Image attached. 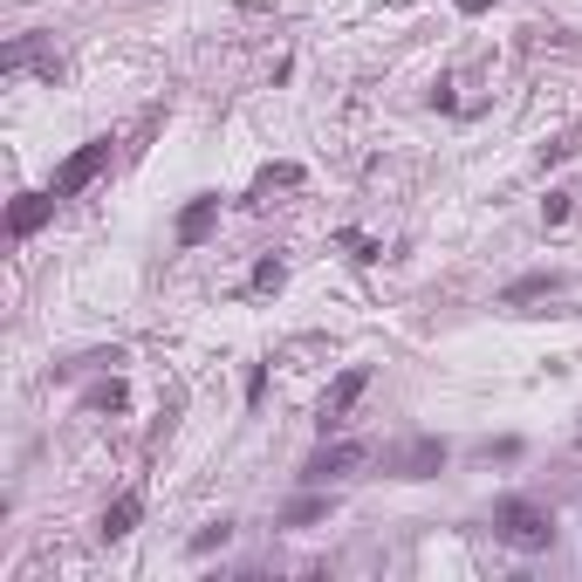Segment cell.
<instances>
[{
    "instance_id": "cell-1",
    "label": "cell",
    "mask_w": 582,
    "mask_h": 582,
    "mask_svg": "<svg viewBox=\"0 0 582 582\" xmlns=\"http://www.w3.org/2000/svg\"><path fill=\"white\" fill-rule=\"evenodd\" d=\"M494 542H508L521 555H542V548H555V514L542 500L508 494V500H494Z\"/></svg>"
},
{
    "instance_id": "cell-2",
    "label": "cell",
    "mask_w": 582,
    "mask_h": 582,
    "mask_svg": "<svg viewBox=\"0 0 582 582\" xmlns=\"http://www.w3.org/2000/svg\"><path fill=\"white\" fill-rule=\"evenodd\" d=\"M104 165H110V138H90L83 151H69V158L56 165V179H48V192H56V199H75V192H83V186H90V179H96Z\"/></svg>"
},
{
    "instance_id": "cell-3",
    "label": "cell",
    "mask_w": 582,
    "mask_h": 582,
    "mask_svg": "<svg viewBox=\"0 0 582 582\" xmlns=\"http://www.w3.org/2000/svg\"><path fill=\"white\" fill-rule=\"evenodd\" d=\"M364 391H370V364H349V370L336 377V384L322 391V412H316V425H322V432H336V425L349 418V404H357Z\"/></svg>"
},
{
    "instance_id": "cell-4",
    "label": "cell",
    "mask_w": 582,
    "mask_h": 582,
    "mask_svg": "<svg viewBox=\"0 0 582 582\" xmlns=\"http://www.w3.org/2000/svg\"><path fill=\"white\" fill-rule=\"evenodd\" d=\"M370 460V446H357V439H336V446H322L309 466H301V479L309 487H329V479H343V473H357Z\"/></svg>"
},
{
    "instance_id": "cell-5",
    "label": "cell",
    "mask_w": 582,
    "mask_h": 582,
    "mask_svg": "<svg viewBox=\"0 0 582 582\" xmlns=\"http://www.w3.org/2000/svg\"><path fill=\"white\" fill-rule=\"evenodd\" d=\"M35 62L48 69V83H56V69H62V62L48 56V41H41V35H21V41H8V48H0V69H8V75H21V69H35Z\"/></svg>"
},
{
    "instance_id": "cell-6",
    "label": "cell",
    "mask_w": 582,
    "mask_h": 582,
    "mask_svg": "<svg viewBox=\"0 0 582 582\" xmlns=\"http://www.w3.org/2000/svg\"><path fill=\"white\" fill-rule=\"evenodd\" d=\"M48 213H56V192H21L14 206H8V234H14V240H28Z\"/></svg>"
},
{
    "instance_id": "cell-7",
    "label": "cell",
    "mask_w": 582,
    "mask_h": 582,
    "mask_svg": "<svg viewBox=\"0 0 582 582\" xmlns=\"http://www.w3.org/2000/svg\"><path fill=\"white\" fill-rule=\"evenodd\" d=\"M213 219H219V192H199L192 206L179 213V247H199V240L213 234Z\"/></svg>"
},
{
    "instance_id": "cell-8",
    "label": "cell",
    "mask_w": 582,
    "mask_h": 582,
    "mask_svg": "<svg viewBox=\"0 0 582 582\" xmlns=\"http://www.w3.org/2000/svg\"><path fill=\"white\" fill-rule=\"evenodd\" d=\"M138 521H144V494H117L110 508H104V527H96V535H104V542H123Z\"/></svg>"
},
{
    "instance_id": "cell-9",
    "label": "cell",
    "mask_w": 582,
    "mask_h": 582,
    "mask_svg": "<svg viewBox=\"0 0 582 582\" xmlns=\"http://www.w3.org/2000/svg\"><path fill=\"white\" fill-rule=\"evenodd\" d=\"M397 466H404V479H432V473L446 466V446H439V439H418V446L404 452Z\"/></svg>"
},
{
    "instance_id": "cell-10",
    "label": "cell",
    "mask_w": 582,
    "mask_h": 582,
    "mask_svg": "<svg viewBox=\"0 0 582 582\" xmlns=\"http://www.w3.org/2000/svg\"><path fill=\"white\" fill-rule=\"evenodd\" d=\"M555 288H562V274H527V282H514V288L500 295V301L514 309V301H535V295H555Z\"/></svg>"
},
{
    "instance_id": "cell-11",
    "label": "cell",
    "mask_w": 582,
    "mask_h": 582,
    "mask_svg": "<svg viewBox=\"0 0 582 582\" xmlns=\"http://www.w3.org/2000/svg\"><path fill=\"white\" fill-rule=\"evenodd\" d=\"M274 186H301V165H268L261 179H254V206H261V199H268Z\"/></svg>"
},
{
    "instance_id": "cell-12",
    "label": "cell",
    "mask_w": 582,
    "mask_h": 582,
    "mask_svg": "<svg viewBox=\"0 0 582 582\" xmlns=\"http://www.w3.org/2000/svg\"><path fill=\"white\" fill-rule=\"evenodd\" d=\"M226 542H234V521H206V527L192 535V555H213V548H226Z\"/></svg>"
},
{
    "instance_id": "cell-13",
    "label": "cell",
    "mask_w": 582,
    "mask_h": 582,
    "mask_svg": "<svg viewBox=\"0 0 582 582\" xmlns=\"http://www.w3.org/2000/svg\"><path fill=\"white\" fill-rule=\"evenodd\" d=\"M569 206H575V192H548V199H542V219H548V226H562Z\"/></svg>"
},
{
    "instance_id": "cell-14",
    "label": "cell",
    "mask_w": 582,
    "mask_h": 582,
    "mask_svg": "<svg viewBox=\"0 0 582 582\" xmlns=\"http://www.w3.org/2000/svg\"><path fill=\"white\" fill-rule=\"evenodd\" d=\"M282 282H288V268L274 261V254H268V261H254V288H282Z\"/></svg>"
},
{
    "instance_id": "cell-15",
    "label": "cell",
    "mask_w": 582,
    "mask_h": 582,
    "mask_svg": "<svg viewBox=\"0 0 582 582\" xmlns=\"http://www.w3.org/2000/svg\"><path fill=\"white\" fill-rule=\"evenodd\" d=\"M322 514H329V500H295L282 521H288V527H301V521H322Z\"/></svg>"
},
{
    "instance_id": "cell-16",
    "label": "cell",
    "mask_w": 582,
    "mask_h": 582,
    "mask_svg": "<svg viewBox=\"0 0 582 582\" xmlns=\"http://www.w3.org/2000/svg\"><path fill=\"white\" fill-rule=\"evenodd\" d=\"M343 247H349L357 261H384V247H377V240H364V234H343Z\"/></svg>"
},
{
    "instance_id": "cell-17",
    "label": "cell",
    "mask_w": 582,
    "mask_h": 582,
    "mask_svg": "<svg viewBox=\"0 0 582 582\" xmlns=\"http://www.w3.org/2000/svg\"><path fill=\"white\" fill-rule=\"evenodd\" d=\"M90 404H96V412H117V404H123V384H117V377H110V384H104V391H96Z\"/></svg>"
},
{
    "instance_id": "cell-18",
    "label": "cell",
    "mask_w": 582,
    "mask_h": 582,
    "mask_svg": "<svg viewBox=\"0 0 582 582\" xmlns=\"http://www.w3.org/2000/svg\"><path fill=\"white\" fill-rule=\"evenodd\" d=\"M452 8H460V14H487L494 0H452Z\"/></svg>"
}]
</instances>
